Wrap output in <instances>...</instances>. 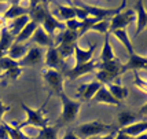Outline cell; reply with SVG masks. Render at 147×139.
Returning <instances> with one entry per match:
<instances>
[{
	"label": "cell",
	"instance_id": "obj_13",
	"mask_svg": "<svg viewBox=\"0 0 147 139\" xmlns=\"http://www.w3.org/2000/svg\"><path fill=\"white\" fill-rule=\"evenodd\" d=\"M45 66H47V69H54L58 72H61V69L63 68V59L61 58L57 47L48 48L47 54H45Z\"/></svg>",
	"mask_w": 147,
	"mask_h": 139
},
{
	"label": "cell",
	"instance_id": "obj_43",
	"mask_svg": "<svg viewBox=\"0 0 147 139\" xmlns=\"http://www.w3.org/2000/svg\"><path fill=\"white\" fill-rule=\"evenodd\" d=\"M139 116H140V117L147 116V103H146V105H143V106L140 108V110H139Z\"/></svg>",
	"mask_w": 147,
	"mask_h": 139
},
{
	"label": "cell",
	"instance_id": "obj_14",
	"mask_svg": "<svg viewBox=\"0 0 147 139\" xmlns=\"http://www.w3.org/2000/svg\"><path fill=\"white\" fill-rule=\"evenodd\" d=\"M100 87H102V84L99 81H91L87 84H81L77 88V92H78V96L81 98V101H91Z\"/></svg>",
	"mask_w": 147,
	"mask_h": 139
},
{
	"label": "cell",
	"instance_id": "obj_30",
	"mask_svg": "<svg viewBox=\"0 0 147 139\" xmlns=\"http://www.w3.org/2000/svg\"><path fill=\"white\" fill-rule=\"evenodd\" d=\"M7 124V123H6ZM7 130H8V135L10 139H26L25 134L22 132V130L18 127V123H13V124H7Z\"/></svg>",
	"mask_w": 147,
	"mask_h": 139
},
{
	"label": "cell",
	"instance_id": "obj_34",
	"mask_svg": "<svg viewBox=\"0 0 147 139\" xmlns=\"http://www.w3.org/2000/svg\"><path fill=\"white\" fill-rule=\"evenodd\" d=\"M74 45H63V44L57 45V50H58V52H59L61 58H62V59H66V58L70 57L71 54H74Z\"/></svg>",
	"mask_w": 147,
	"mask_h": 139
},
{
	"label": "cell",
	"instance_id": "obj_45",
	"mask_svg": "<svg viewBox=\"0 0 147 139\" xmlns=\"http://www.w3.org/2000/svg\"><path fill=\"white\" fill-rule=\"evenodd\" d=\"M135 139H147V132L142 134V135H139V136H136Z\"/></svg>",
	"mask_w": 147,
	"mask_h": 139
},
{
	"label": "cell",
	"instance_id": "obj_12",
	"mask_svg": "<svg viewBox=\"0 0 147 139\" xmlns=\"http://www.w3.org/2000/svg\"><path fill=\"white\" fill-rule=\"evenodd\" d=\"M96 43H94L92 45H90L88 50H84L80 45H74V58H76V65L74 66H78V65H84V63L92 61V57L96 51Z\"/></svg>",
	"mask_w": 147,
	"mask_h": 139
},
{
	"label": "cell",
	"instance_id": "obj_41",
	"mask_svg": "<svg viewBox=\"0 0 147 139\" xmlns=\"http://www.w3.org/2000/svg\"><path fill=\"white\" fill-rule=\"evenodd\" d=\"M114 139H135L134 136H129L127 134H124L121 130H117L115 131V135H114Z\"/></svg>",
	"mask_w": 147,
	"mask_h": 139
},
{
	"label": "cell",
	"instance_id": "obj_26",
	"mask_svg": "<svg viewBox=\"0 0 147 139\" xmlns=\"http://www.w3.org/2000/svg\"><path fill=\"white\" fill-rule=\"evenodd\" d=\"M106 87H107V90L110 91V94L113 95L118 102H122L128 96V90L125 88V87H122L120 83H110Z\"/></svg>",
	"mask_w": 147,
	"mask_h": 139
},
{
	"label": "cell",
	"instance_id": "obj_40",
	"mask_svg": "<svg viewBox=\"0 0 147 139\" xmlns=\"http://www.w3.org/2000/svg\"><path fill=\"white\" fill-rule=\"evenodd\" d=\"M8 110H10V106L4 105V103H3V101H1V98H0V123H1L3 116H4V114H6Z\"/></svg>",
	"mask_w": 147,
	"mask_h": 139
},
{
	"label": "cell",
	"instance_id": "obj_35",
	"mask_svg": "<svg viewBox=\"0 0 147 139\" xmlns=\"http://www.w3.org/2000/svg\"><path fill=\"white\" fill-rule=\"evenodd\" d=\"M73 8H74V13H76V19H78L80 22H83V21H85L87 18H90V15H88V13L84 10L83 7L80 6L78 3H74V6H73Z\"/></svg>",
	"mask_w": 147,
	"mask_h": 139
},
{
	"label": "cell",
	"instance_id": "obj_16",
	"mask_svg": "<svg viewBox=\"0 0 147 139\" xmlns=\"http://www.w3.org/2000/svg\"><path fill=\"white\" fill-rule=\"evenodd\" d=\"M92 101L96 102V103H106V105H111V106H120L121 105V102H118L113 95L110 94V91L107 90L106 85H102L99 88V91L92 98Z\"/></svg>",
	"mask_w": 147,
	"mask_h": 139
},
{
	"label": "cell",
	"instance_id": "obj_32",
	"mask_svg": "<svg viewBox=\"0 0 147 139\" xmlns=\"http://www.w3.org/2000/svg\"><path fill=\"white\" fill-rule=\"evenodd\" d=\"M109 28H110V19H102V21L96 22L95 25L91 26L90 31L98 32V33H102V35H107L109 33Z\"/></svg>",
	"mask_w": 147,
	"mask_h": 139
},
{
	"label": "cell",
	"instance_id": "obj_33",
	"mask_svg": "<svg viewBox=\"0 0 147 139\" xmlns=\"http://www.w3.org/2000/svg\"><path fill=\"white\" fill-rule=\"evenodd\" d=\"M18 61H14V59H11V58L8 57H3L0 58V68H1V70H4V72H7V70L10 69H14V68H18Z\"/></svg>",
	"mask_w": 147,
	"mask_h": 139
},
{
	"label": "cell",
	"instance_id": "obj_1",
	"mask_svg": "<svg viewBox=\"0 0 147 139\" xmlns=\"http://www.w3.org/2000/svg\"><path fill=\"white\" fill-rule=\"evenodd\" d=\"M61 102H62V113H61V117L57 123V127H63V125H69L73 121L77 119V114L81 109V101H74L69 98L66 92H62V94L58 96Z\"/></svg>",
	"mask_w": 147,
	"mask_h": 139
},
{
	"label": "cell",
	"instance_id": "obj_49",
	"mask_svg": "<svg viewBox=\"0 0 147 139\" xmlns=\"http://www.w3.org/2000/svg\"><path fill=\"white\" fill-rule=\"evenodd\" d=\"M26 139H30V138H26Z\"/></svg>",
	"mask_w": 147,
	"mask_h": 139
},
{
	"label": "cell",
	"instance_id": "obj_21",
	"mask_svg": "<svg viewBox=\"0 0 147 139\" xmlns=\"http://www.w3.org/2000/svg\"><path fill=\"white\" fill-rule=\"evenodd\" d=\"M121 131L124 134H127L129 136H139L142 134L147 132V120H143V121H138V123H135L129 127H125V128H121Z\"/></svg>",
	"mask_w": 147,
	"mask_h": 139
},
{
	"label": "cell",
	"instance_id": "obj_44",
	"mask_svg": "<svg viewBox=\"0 0 147 139\" xmlns=\"http://www.w3.org/2000/svg\"><path fill=\"white\" fill-rule=\"evenodd\" d=\"M115 131H117V130H114V131H111V132H109L107 135H106V136H99V139H114Z\"/></svg>",
	"mask_w": 147,
	"mask_h": 139
},
{
	"label": "cell",
	"instance_id": "obj_28",
	"mask_svg": "<svg viewBox=\"0 0 147 139\" xmlns=\"http://www.w3.org/2000/svg\"><path fill=\"white\" fill-rule=\"evenodd\" d=\"M113 35H114L115 37L121 41V44L125 47V50H127V52H128V55H132V54H135L134 45H132V43H131V40H129V37H128V33H127V31H125V29H121V31H115Z\"/></svg>",
	"mask_w": 147,
	"mask_h": 139
},
{
	"label": "cell",
	"instance_id": "obj_22",
	"mask_svg": "<svg viewBox=\"0 0 147 139\" xmlns=\"http://www.w3.org/2000/svg\"><path fill=\"white\" fill-rule=\"evenodd\" d=\"M118 58L114 55V52L111 50V44H110V33L105 35V44H103L102 52L99 55V62H109V61H114Z\"/></svg>",
	"mask_w": 147,
	"mask_h": 139
},
{
	"label": "cell",
	"instance_id": "obj_20",
	"mask_svg": "<svg viewBox=\"0 0 147 139\" xmlns=\"http://www.w3.org/2000/svg\"><path fill=\"white\" fill-rule=\"evenodd\" d=\"M121 68L122 63L120 62V59H114V61H109V62H99L98 70H103V72H107V73H111L114 76L120 77L121 76Z\"/></svg>",
	"mask_w": 147,
	"mask_h": 139
},
{
	"label": "cell",
	"instance_id": "obj_31",
	"mask_svg": "<svg viewBox=\"0 0 147 139\" xmlns=\"http://www.w3.org/2000/svg\"><path fill=\"white\" fill-rule=\"evenodd\" d=\"M57 132H58V127L57 125H47L45 128L40 130L38 134V138L36 139H58L57 138Z\"/></svg>",
	"mask_w": 147,
	"mask_h": 139
},
{
	"label": "cell",
	"instance_id": "obj_10",
	"mask_svg": "<svg viewBox=\"0 0 147 139\" xmlns=\"http://www.w3.org/2000/svg\"><path fill=\"white\" fill-rule=\"evenodd\" d=\"M41 59H43V50L36 45V47H32V48L28 50L25 57L21 61H18V65L19 68H22V66H36V65L41 62Z\"/></svg>",
	"mask_w": 147,
	"mask_h": 139
},
{
	"label": "cell",
	"instance_id": "obj_4",
	"mask_svg": "<svg viewBox=\"0 0 147 139\" xmlns=\"http://www.w3.org/2000/svg\"><path fill=\"white\" fill-rule=\"evenodd\" d=\"M43 79H44L45 87L50 91V98L52 95H59L65 92L63 90V75L62 72H58L54 69H45L43 70Z\"/></svg>",
	"mask_w": 147,
	"mask_h": 139
},
{
	"label": "cell",
	"instance_id": "obj_18",
	"mask_svg": "<svg viewBox=\"0 0 147 139\" xmlns=\"http://www.w3.org/2000/svg\"><path fill=\"white\" fill-rule=\"evenodd\" d=\"M29 22H30V17H29V15H24V17L15 18V19H13V21H10V24L7 25V31L10 32L11 36L15 39L18 36L19 32L22 31Z\"/></svg>",
	"mask_w": 147,
	"mask_h": 139
},
{
	"label": "cell",
	"instance_id": "obj_8",
	"mask_svg": "<svg viewBox=\"0 0 147 139\" xmlns=\"http://www.w3.org/2000/svg\"><path fill=\"white\" fill-rule=\"evenodd\" d=\"M41 28L45 31V33H48L52 37L58 31H62V32L65 31V24H62L61 21H58L55 18V15L47 10L45 11V17L43 19V22H41Z\"/></svg>",
	"mask_w": 147,
	"mask_h": 139
},
{
	"label": "cell",
	"instance_id": "obj_38",
	"mask_svg": "<svg viewBox=\"0 0 147 139\" xmlns=\"http://www.w3.org/2000/svg\"><path fill=\"white\" fill-rule=\"evenodd\" d=\"M80 28H81V22H80L78 19H70V21L65 22V29H67V31L77 32V33H78Z\"/></svg>",
	"mask_w": 147,
	"mask_h": 139
},
{
	"label": "cell",
	"instance_id": "obj_46",
	"mask_svg": "<svg viewBox=\"0 0 147 139\" xmlns=\"http://www.w3.org/2000/svg\"><path fill=\"white\" fill-rule=\"evenodd\" d=\"M87 139H99V136H94V138H87Z\"/></svg>",
	"mask_w": 147,
	"mask_h": 139
},
{
	"label": "cell",
	"instance_id": "obj_48",
	"mask_svg": "<svg viewBox=\"0 0 147 139\" xmlns=\"http://www.w3.org/2000/svg\"><path fill=\"white\" fill-rule=\"evenodd\" d=\"M0 80H3V75H0Z\"/></svg>",
	"mask_w": 147,
	"mask_h": 139
},
{
	"label": "cell",
	"instance_id": "obj_29",
	"mask_svg": "<svg viewBox=\"0 0 147 139\" xmlns=\"http://www.w3.org/2000/svg\"><path fill=\"white\" fill-rule=\"evenodd\" d=\"M13 43H14V37L11 36V33L7 31V28H3L0 31V51L6 54Z\"/></svg>",
	"mask_w": 147,
	"mask_h": 139
},
{
	"label": "cell",
	"instance_id": "obj_39",
	"mask_svg": "<svg viewBox=\"0 0 147 139\" xmlns=\"http://www.w3.org/2000/svg\"><path fill=\"white\" fill-rule=\"evenodd\" d=\"M0 139H10L6 123H0Z\"/></svg>",
	"mask_w": 147,
	"mask_h": 139
},
{
	"label": "cell",
	"instance_id": "obj_9",
	"mask_svg": "<svg viewBox=\"0 0 147 139\" xmlns=\"http://www.w3.org/2000/svg\"><path fill=\"white\" fill-rule=\"evenodd\" d=\"M140 69H147V57H142L139 54H132L129 55L128 62L122 63L121 68V75L128 72V70H134V72H138Z\"/></svg>",
	"mask_w": 147,
	"mask_h": 139
},
{
	"label": "cell",
	"instance_id": "obj_36",
	"mask_svg": "<svg viewBox=\"0 0 147 139\" xmlns=\"http://www.w3.org/2000/svg\"><path fill=\"white\" fill-rule=\"evenodd\" d=\"M21 73H22V68H14V69H10L4 72L3 73V80L4 79H8V80H17L19 76H21Z\"/></svg>",
	"mask_w": 147,
	"mask_h": 139
},
{
	"label": "cell",
	"instance_id": "obj_3",
	"mask_svg": "<svg viewBox=\"0 0 147 139\" xmlns=\"http://www.w3.org/2000/svg\"><path fill=\"white\" fill-rule=\"evenodd\" d=\"M117 128H114L110 124H105L100 121H90V123H85L81 124L80 127H77L74 130V132L78 138L81 139H87V138H94V136H100L103 134L111 132Z\"/></svg>",
	"mask_w": 147,
	"mask_h": 139
},
{
	"label": "cell",
	"instance_id": "obj_25",
	"mask_svg": "<svg viewBox=\"0 0 147 139\" xmlns=\"http://www.w3.org/2000/svg\"><path fill=\"white\" fill-rule=\"evenodd\" d=\"M59 39H57V43L55 44L59 45V44H63V45H74L77 41V39L80 37L77 32H71V31H67L65 29L63 32H61V36H58ZM55 45V47H57Z\"/></svg>",
	"mask_w": 147,
	"mask_h": 139
},
{
	"label": "cell",
	"instance_id": "obj_42",
	"mask_svg": "<svg viewBox=\"0 0 147 139\" xmlns=\"http://www.w3.org/2000/svg\"><path fill=\"white\" fill-rule=\"evenodd\" d=\"M62 139H81V138L77 136L76 132H74V130H67V131L65 132V135H63V138Z\"/></svg>",
	"mask_w": 147,
	"mask_h": 139
},
{
	"label": "cell",
	"instance_id": "obj_15",
	"mask_svg": "<svg viewBox=\"0 0 147 139\" xmlns=\"http://www.w3.org/2000/svg\"><path fill=\"white\" fill-rule=\"evenodd\" d=\"M32 41L37 47H48V48L55 47L52 37L48 33H45V31L41 26H37V29L34 31V33H33V36H32Z\"/></svg>",
	"mask_w": 147,
	"mask_h": 139
},
{
	"label": "cell",
	"instance_id": "obj_37",
	"mask_svg": "<svg viewBox=\"0 0 147 139\" xmlns=\"http://www.w3.org/2000/svg\"><path fill=\"white\" fill-rule=\"evenodd\" d=\"M134 85L136 87V88L142 90L143 92H146L147 94V81H144L143 79H142L139 75H138V72H134Z\"/></svg>",
	"mask_w": 147,
	"mask_h": 139
},
{
	"label": "cell",
	"instance_id": "obj_17",
	"mask_svg": "<svg viewBox=\"0 0 147 139\" xmlns=\"http://www.w3.org/2000/svg\"><path fill=\"white\" fill-rule=\"evenodd\" d=\"M136 17H138V26H136V31H135V36H139L142 32L147 28V10L144 8L143 1L139 0L136 1Z\"/></svg>",
	"mask_w": 147,
	"mask_h": 139
},
{
	"label": "cell",
	"instance_id": "obj_11",
	"mask_svg": "<svg viewBox=\"0 0 147 139\" xmlns=\"http://www.w3.org/2000/svg\"><path fill=\"white\" fill-rule=\"evenodd\" d=\"M24 15H29V4L28 6H22L21 1H11V4L8 7L3 18L4 21H13L15 18L24 17Z\"/></svg>",
	"mask_w": 147,
	"mask_h": 139
},
{
	"label": "cell",
	"instance_id": "obj_24",
	"mask_svg": "<svg viewBox=\"0 0 147 139\" xmlns=\"http://www.w3.org/2000/svg\"><path fill=\"white\" fill-rule=\"evenodd\" d=\"M55 18H57L58 21H61L62 24L70 21V19H76V13H74L73 6H59L57 8Z\"/></svg>",
	"mask_w": 147,
	"mask_h": 139
},
{
	"label": "cell",
	"instance_id": "obj_6",
	"mask_svg": "<svg viewBox=\"0 0 147 139\" xmlns=\"http://www.w3.org/2000/svg\"><path fill=\"white\" fill-rule=\"evenodd\" d=\"M135 14L134 10H127V11H120V13L114 15L113 18L110 19V28H109V32L110 33H114L115 31H121V29H125L127 26H129L132 22H134Z\"/></svg>",
	"mask_w": 147,
	"mask_h": 139
},
{
	"label": "cell",
	"instance_id": "obj_23",
	"mask_svg": "<svg viewBox=\"0 0 147 139\" xmlns=\"http://www.w3.org/2000/svg\"><path fill=\"white\" fill-rule=\"evenodd\" d=\"M37 24L36 22H33L32 19H30V22L28 24V25L22 29V31L18 33V36L14 39V41H17V43H26L29 39H32L33 33H34V31L37 29Z\"/></svg>",
	"mask_w": 147,
	"mask_h": 139
},
{
	"label": "cell",
	"instance_id": "obj_7",
	"mask_svg": "<svg viewBox=\"0 0 147 139\" xmlns=\"http://www.w3.org/2000/svg\"><path fill=\"white\" fill-rule=\"evenodd\" d=\"M98 66H99V61H90V62L84 63V65H78V66H74L71 68L69 72H67V77L70 80H76L78 77L85 76V75H90V73H94L95 70H98Z\"/></svg>",
	"mask_w": 147,
	"mask_h": 139
},
{
	"label": "cell",
	"instance_id": "obj_27",
	"mask_svg": "<svg viewBox=\"0 0 147 139\" xmlns=\"http://www.w3.org/2000/svg\"><path fill=\"white\" fill-rule=\"evenodd\" d=\"M138 117H139V114H135L132 112H121V113L118 114V120H117L118 121V127H120L118 130L138 123Z\"/></svg>",
	"mask_w": 147,
	"mask_h": 139
},
{
	"label": "cell",
	"instance_id": "obj_2",
	"mask_svg": "<svg viewBox=\"0 0 147 139\" xmlns=\"http://www.w3.org/2000/svg\"><path fill=\"white\" fill-rule=\"evenodd\" d=\"M21 106L24 109V112L26 113V120L24 123H19L18 127L22 130L25 127H36L38 130H43L45 127L48 125V119L45 117L44 113V108H45V103L41 106L40 109H32L29 106H26V103H21Z\"/></svg>",
	"mask_w": 147,
	"mask_h": 139
},
{
	"label": "cell",
	"instance_id": "obj_5",
	"mask_svg": "<svg viewBox=\"0 0 147 139\" xmlns=\"http://www.w3.org/2000/svg\"><path fill=\"white\" fill-rule=\"evenodd\" d=\"M78 3V1H77ZM80 6L83 7L84 10L88 13L91 18H96V19H111L114 15L122 11L124 8H125V4H127V1L124 0L121 1V4L117 7V8H102V7H96V6H88V4H85V3H78Z\"/></svg>",
	"mask_w": 147,
	"mask_h": 139
},
{
	"label": "cell",
	"instance_id": "obj_47",
	"mask_svg": "<svg viewBox=\"0 0 147 139\" xmlns=\"http://www.w3.org/2000/svg\"><path fill=\"white\" fill-rule=\"evenodd\" d=\"M0 75H3V70H1V68H0Z\"/></svg>",
	"mask_w": 147,
	"mask_h": 139
},
{
	"label": "cell",
	"instance_id": "obj_19",
	"mask_svg": "<svg viewBox=\"0 0 147 139\" xmlns=\"http://www.w3.org/2000/svg\"><path fill=\"white\" fill-rule=\"evenodd\" d=\"M26 52H28L26 43H17V41H14L11 44V47L8 48V51L6 52V57L11 58L14 61H21L22 58L25 57Z\"/></svg>",
	"mask_w": 147,
	"mask_h": 139
}]
</instances>
